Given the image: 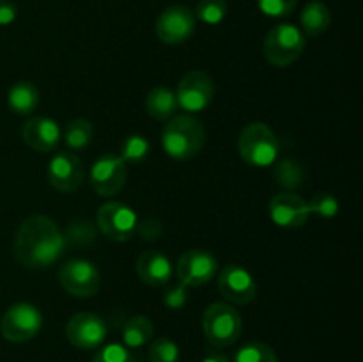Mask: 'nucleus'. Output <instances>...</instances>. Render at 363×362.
<instances>
[{
    "instance_id": "1",
    "label": "nucleus",
    "mask_w": 363,
    "mask_h": 362,
    "mask_svg": "<svg viewBox=\"0 0 363 362\" xmlns=\"http://www.w3.org/2000/svg\"><path fill=\"white\" fill-rule=\"evenodd\" d=\"M66 240L55 220L30 215L20 224L14 236V258L28 270H45L55 265L64 254Z\"/></svg>"
},
{
    "instance_id": "2",
    "label": "nucleus",
    "mask_w": 363,
    "mask_h": 362,
    "mask_svg": "<svg viewBox=\"0 0 363 362\" xmlns=\"http://www.w3.org/2000/svg\"><path fill=\"white\" fill-rule=\"evenodd\" d=\"M206 144L204 124L191 114L170 117L162 131V146L167 155L179 162L195 158Z\"/></svg>"
},
{
    "instance_id": "3",
    "label": "nucleus",
    "mask_w": 363,
    "mask_h": 362,
    "mask_svg": "<svg viewBox=\"0 0 363 362\" xmlns=\"http://www.w3.org/2000/svg\"><path fill=\"white\" fill-rule=\"evenodd\" d=\"M238 151L245 163L262 169L273 165L279 160L280 142L268 124L250 123L240 133Z\"/></svg>"
},
{
    "instance_id": "4",
    "label": "nucleus",
    "mask_w": 363,
    "mask_h": 362,
    "mask_svg": "<svg viewBox=\"0 0 363 362\" xmlns=\"http://www.w3.org/2000/svg\"><path fill=\"white\" fill-rule=\"evenodd\" d=\"M202 329L209 344L215 348H227L240 339L243 319L236 307L215 302L202 314Z\"/></svg>"
},
{
    "instance_id": "5",
    "label": "nucleus",
    "mask_w": 363,
    "mask_h": 362,
    "mask_svg": "<svg viewBox=\"0 0 363 362\" xmlns=\"http://www.w3.org/2000/svg\"><path fill=\"white\" fill-rule=\"evenodd\" d=\"M305 50V34L293 23H279L266 34L262 43L264 59L275 67L296 62Z\"/></svg>"
},
{
    "instance_id": "6",
    "label": "nucleus",
    "mask_w": 363,
    "mask_h": 362,
    "mask_svg": "<svg viewBox=\"0 0 363 362\" xmlns=\"http://www.w3.org/2000/svg\"><path fill=\"white\" fill-rule=\"evenodd\" d=\"M41 325V311L35 305L20 302L4 312L0 319V334L9 343H25L38 336Z\"/></svg>"
},
{
    "instance_id": "7",
    "label": "nucleus",
    "mask_w": 363,
    "mask_h": 362,
    "mask_svg": "<svg viewBox=\"0 0 363 362\" xmlns=\"http://www.w3.org/2000/svg\"><path fill=\"white\" fill-rule=\"evenodd\" d=\"M59 283L69 295L78 298L94 297L101 286V273L87 259H69L59 272Z\"/></svg>"
},
{
    "instance_id": "8",
    "label": "nucleus",
    "mask_w": 363,
    "mask_h": 362,
    "mask_svg": "<svg viewBox=\"0 0 363 362\" xmlns=\"http://www.w3.org/2000/svg\"><path fill=\"white\" fill-rule=\"evenodd\" d=\"M177 106L188 114L204 112L215 98V84L206 71H190L181 78L176 91Z\"/></svg>"
},
{
    "instance_id": "9",
    "label": "nucleus",
    "mask_w": 363,
    "mask_h": 362,
    "mask_svg": "<svg viewBox=\"0 0 363 362\" xmlns=\"http://www.w3.org/2000/svg\"><path fill=\"white\" fill-rule=\"evenodd\" d=\"M96 224L106 238L113 241H128L137 233L138 219L130 206L119 201H108L98 209Z\"/></svg>"
},
{
    "instance_id": "10",
    "label": "nucleus",
    "mask_w": 363,
    "mask_h": 362,
    "mask_svg": "<svg viewBox=\"0 0 363 362\" xmlns=\"http://www.w3.org/2000/svg\"><path fill=\"white\" fill-rule=\"evenodd\" d=\"M197 18L186 6H170L162 11L156 20V35L165 45H183L194 35Z\"/></svg>"
},
{
    "instance_id": "11",
    "label": "nucleus",
    "mask_w": 363,
    "mask_h": 362,
    "mask_svg": "<svg viewBox=\"0 0 363 362\" xmlns=\"http://www.w3.org/2000/svg\"><path fill=\"white\" fill-rule=\"evenodd\" d=\"M128 167L119 155L105 153L91 167V188L101 197H110L126 185Z\"/></svg>"
},
{
    "instance_id": "12",
    "label": "nucleus",
    "mask_w": 363,
    "mask_h": 362,
    "mask_svg": "<svg viewBox=\"0 0 363 362\" xmlns=\"http://www.w3.org/2000/svg\"><path fill=\"white\" fill-rule=\"evenodd\" d=\"M50 185L62 194L78 190L84 183L85 169L80 156L73 151H59L52 156L46 170Z\"/></svg>"
},
{
    "instance_id": "13",
    "label": "nucleus",
    "mask_w": 363,
    "mask_h": 362,
    "mask_svg": "<svg viewBox=\"0 0 363 362\" xmlns=\"http://www.w3.org/2000/svg\"><path fill=\"white\" fill-rule=\"evenodd\" d=\"M66 336L73 346L82 350H94L105 343L108 325L94 312H77L66 325Z\"/></svg>"
},
{
    "instance_id": "14",
    "label": "nucleus",
    "mask_w": 363,
    "mask_h": 362,
    "mask_svg": "<svg viewBox=\"0 0 363 362\" xmlns=\"http://www.w3.org/2000/svg\"><path fill=\"white\" fill-rule=\"evenodd\" d=\"M218 272V261L208 251L194 248L179 256L176 265V273L179 283L184 286H204Z\"/></svg>"
},
{
    "instance_id": "15",
    "label": "nucleus",
    "mask_w": 363,
    "mask_h": 362,
    "mask_svg": "<svg viewBox=\"0 0 363 362\" xmlns=\"http://www.w3.org/2000/svg\"><path fill=\"white\" fill-rule=\"evenodd\" d=\"M218 290L229 302L248 305L257 297V284L248 270L240 265L223 266L218 275Z\"/></svg>"
},
{
    "instance_id": "16",
    "label": "nucleus",
    "mask_w": 363,
    "mask_h": 362,
    "mask_svg": "<svg viewBox=\"0 0 363 362\" xmlns=\"http://www.w3.org/2000/svg\"><path fill=\"white\" fill-rule=\"evenodd\" d=\"M269 216L273 222L287 229L303 227L311 219L308 202L293 192H282L269 202Z\"/></svg>"
},
{
    "instance_id": "17",
    "label": "nucleus",
    "mask_w": 363,
    "mask_h": 362,
    "mask_svg": "<svg viewBox=\"0 0 363 362\" xmlns=\"http://www.w3.org/2000/svg\"><path fill=\"white\" fill-rule=\"evenodd\" d=\"M21 137L23 142L38 153H50L57 149V146L62 141V131L57 121L50 117H32L21 128Z\"/></svg>"
},
{
    "instance_id": "18",
    "label": "nucleus",
    "mask_w": 363,
    "mask_h": 362,
    "mask_svg": "<svg viewBox=\"0 0 363 362\" xmlns=\"http://www.w3.org/2000/svg\"><path fill=\"white\" fill-rule=\"evenodd\" d=\"M135 270L142 283L149 286H165L170 283L174 272L170 259L160 251L142 252L135 263Z\"/></svg>"
},
{
    "instance_id": "19",
    "label": "nucleus",
    "mask_w": 363,
    "mask_h": 362,
    "mask_svg": "<svg viewBox=\"0 0 363 362\" xmlns=\"http://www.w3.org/2000/svg\"><path fill=\"white\" fill-rule=\"evenodd\" d=\"M7 105L18 116H30L39 105V91L32 82H14L7 91Z\"/></svg>"
},
{
    "instance_id": "20",
    "label": "nucleus",
    "mask_w": 363,
    "mask_h": 362,
    "mask_svg": "<svg viewBox=\"0 0 363 362\" xmlns=\"http://www.w3.org/2000/svg\"><path fill=\"white\" fill-rule=\"evenodd\" d=\"M301 32L311 38H318V35L325 34L328 31L330 23H332V13H330L328 6L321 0H312L301 11Z\"/></svg>"
},
{
    "instance_id": "21",
    "label": "nucleus",
    "mask_w": 363,
    "mask_h": 362,
    "mask_svg": "<svg viewBox=\"0 0 363 362\" xmlns=\"http://www.w3.org/2000/svg\"><path fill=\"white\" fill-rule=\"evenodd\" d=\"M145 109H147L149 116L155 117L156 121H169L179 109L176 92L170 91L169 87H163V85L151 89L147 98H145Z\"/></svg>"
},
{
    "instance_id": "22",
    "label": "nucleus",
    "mask_w": 363,
    "mask_h": 362,
    "mask_svg": "<svg viewBox=\"0 0 363 362\" xmlns=\"http://www.w3.org/2000/svg\"><path fill=\"white\" fill-rule=\"evenodd\" d=\"M155 327L147 316H131L123 325V341L126 348H142L151 341Z\"/></svg>"
},
{
    "instance_id": "23",
    "label": "nucleus",
    "mask_w": 363,
    "mask_h": 362,
    "mask_svg": "<svg viewBox=\"0 0 363 362\" xmlns=\"http://www.w3.org/2000/svg\"><path fill=\"white\" fill-rule=\"evenodd\" d=\"M273 176H275V181L282 188H286V190H296V188L301 187V183H303L305 170L296 160L282 158L275 162Z\"/></svg>"
},
{
    "instance_id": "24",
    "label": "nucleus",
    "mask_w": 363,
    "mask_h": 362,
    "mask_svg": "<svg viewBox=\"0 0 363 362\" xmlns=\"http://www.w3.org/2000/svg\"><path fill=\"white\" fill-rule=\"evenodd\" d=\"M94 137V126L89 119L84 117H77L71 121L64 130L62 138L69 149H84L87 148Z\"/></svg>"
},
{
    "instance_id": "25",
    "label": "nucleus",
    "mask_w": 363,
    "mask_h": 362,
    "mask_svg": "<svg viewBox=\"0 0 363 362\" xmlns=\"http://www.w3.org/2000/svg\"><path fill=\"white\" fill-rule=\"evenodd\" d=\"M151 151V142L144 135H130L121 144V158L124 163H138L147 158Z\"/></svg>"
},
{
    "instance_id": "26",
    "label": "nucleus",
    "mask_w": 363,
    "mask_h": 362,
    "mask_svg": "<svg viewBox=\"0 0 363 362\" xmlns=\"http://www.w3.org/2000/svg\"><path fill=\"white\" fill-rule=\"evenodd\" d=\"M234 362H279V357L268 344L252 341L234 353Z\"/></svg>"
},
{
    "instance_id": "27",
    "label": "nucleus",
    "mask_w": 363,
    "mask_h": 362,
    "mask_svg": "<svg viewBox=\"0 0 363 362\" xmlns=\"http://www.w3.org/2000/svg\"><path fill=\"white\" fill-rule=\"evenodd\" d=\"M64 240H66V245H91L96 241V227L92 226V222L89 220H73L69 226L66 227V233H64Z\"/></svg>"
},
{
    "instance_id": "28",
    "label": "nucleus",
    "mask_w": 363,
    "mask_h": 362,
    "mask_svg": "<svg viewBox=\"0 0 363 362\" xmlns=\"http://www.w3.org/2000/svg\"><path fill=\"white\" fill-rule=\"evenodd\" d=\"M227 16V0H201L195 9V18L208 25L222 23Z\"/></svg>"
},
{
    "instance_id": "29",
    "label": "nucleus",
    "mask_w": 363,
    "mask_h": 362,
    "mask_svg": "<svg viewBox=\"0 0 363 362\" xmlns=\"http://www.w3.org/2000/svg\"><path fill=\"white\" fill-rule=\"evenodd\" d=\"M181 350L169 337H158L149 346V361L151 362H179Z\"/></svg>"
},
{
    "instance_id": "30",
    "label": "nucleus",
    "mask_w": 363,
    "mask_h": 362,
    "mask_svg": "<svg viewBox=\"0 0 363 362\" xmlns=\"http://www.w3.org/2000/svg\"><path fill=\"white\" fill-rule=\"evenodd\" d=\"M308 209H311V215L314 213L323 219H330V216H335L339 213V201L332 194L323 192V194H315L308 201Z\"/></svg>"
},
{
    "instance_id": "31",
    "label": "nucleus",
    "mask_w": 363,
    "mask_h": 362,
    "mask_svg": "<svg viewBox=\"0 0 363 362\" xmlns=\"http://www.w3.org/2000/svg\"><path fill=\"white\" fill-rule=\"evenodd\" d=\"M92 362H135V358L126 346L119 343H110L94 355Z\"/></svg>"
},
{
    "instance_id": "32",
    "label": "nucleus",
    "mask_w": 363,
    "mask_h": 362,
    "mask_svg": "<svg viewBox=\"0 0 363 362\" xmlns=\"http://www.w3.org/2000/svg\"><path fill=\"white\" fill-rule=\"evenodd\" d=\"M298 0H257L259 11L269 18L289 16L296 9Z\"/></svg>"
},
{
    "instance_id": "33",
    "label": "nucleus",
    "mask_w": 363,
    "mask_h": 362,
    "mask_svg": "<svg viewBox=\"0 0 363 362\" xmlns=\"http://www.w3.org/2000/svg\"><path fill=\"white\" fill-rule=\"evenodd\" d=\"M186 287L188 286H184L183 283H179V284H176V286L169 287V290H167V293H165V297H163V304H165L167 307L174 309V311H176V309L183 307V305L186 304V298H188Z\"/></svg>"
},
{
    "instance_id": "34",
    "label": "nucleus",
    "mask_w": 363,
    "mask_h": 362,
    "mask_svg": "<svg viewBox=\"0 0 363 362\" xmlns=\"http://www.w3.org/2000/svg\"><path fill=\"white\" fill-rule=\"evenodd\" d=\"M137 233L140 234L144 240H158L163 233V226L155 219H147L145 222L138 224Z\"/></svg>"
},
{
    "instance_id": "35",
    "label": "nucleus",
    "mask_w": 363,
    "mask_h": 362,
    "mask_svg": "<svg viewBox=\"0 0 363 362\" xmlns=\"http://www.w3.org/2000/svg\"><path fill=\"white\" fill-rule=\"evenodd\" d=\"M18 16V7L13 0H0V27H7Z\"/></svg>"
},
{
    "instance_id": "36",
    "label": "nucleus",
    "mask_w": 363,
    "mask_h": 362,
    "mask_svg": "<svg viewBox=\"0 0 363 362\" xmlns=\"http://www.w3.org/2000/svg\"><path fill=\"white\" fill-rule=\"evenodd\" d=\"M202 362H230V361L227 355L220 353V351H209V353L202 358Z\"/></svg>"
}]
</instances>
